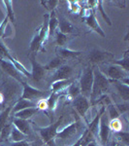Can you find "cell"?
<instances>
[{
	"instance_id": "836d02e7",
	"label": "cell",
	"mask_w": 129,
	"mask_h": 146,
	"mask_svg": "<svg viewBox=\"0 0 129 146\" xmlns=\"http://www.w3.org/2000/svg\"><path fill=\"white\" fill-rule=\"evenodd\" d=\"M119 113L116 110V105L109 104L108 105V118H110V120H114V119H118L119 118Z\"/></svg>"
},
{
	"instance_id": "ee69618b",
	"label": "cell",
	"mask_w": 129,
	"mask_h": 146,
	"mask_svg": "<svg viewBox=\"0 0 129 146\" xmlns=\"http://www.w3.org/2000/svg\"><path fill=\"white\" fill-rule=\"evenodd\" d=\"M0 104H3L4 105V96L3 94L0 92Z\"/></svg>"
},
{
	"instance_id": "ab89813d",
	"label": "cell",
	"mask_w": 129,
	"mask_h": 146,
	"mask_svg": "<svg viewBox=\"0 0 129 146\" xmlns=\"http://www.w3.org/2000/svg\"><path fill=\"white\" fill-rule=\"evenodd\" d=\"M116 108L119 114H123V113H125L126 111H128V104H126V103L118 104V105H116Z\"/></svg>"
},
{
	"instance_id": "3957f363",
	"label": "cell",
	"mask_w": 129,
	"mask_h": 146,
	"mask_svg": "<svg viewBox=\"0 0 129 146\" xmlns=\"http://www.w3.org/2000/svg\"><path fill=\"white\" fill-rule=\"evenodd\" d=\"M93 84V68L88 66L84 68L82 73L81 79H80L79 85L81 89V95L86 96L90 100L91 95V89Z\"/></svg>"
},
{
	"instance_id": "44dd1931",
	"label": "cell",
	"mask_w": 129,
	"mask_h": 146,
	"mask_svg": "<svg viewBox=\"0 0 129 146\" xmlns=\"http://www.w3.org/2000/svg\"><path fill=\"white\" fill-rule=\"evenodd\" d=\"M29 107H36V102H33V101H30L27 100H23V98H20L15 103V105L12 107V110H13L14 113H17L20 111V110H23L25 108Z\"/></svg>"
},
{
	"instance_id": "ac0fdd59",
	"label": "cell",
	"mask_w": 129,
	"mask_h": 146,
	"mask_svg": "<svg viewBox=\"0 0 129 146\" xmlns=\"http://www.w3.org/2000/svg\"><path fill=\"white\" fill-rule=\"evenodd\" d=\"M73 81L71 79L68 80H60V81H55L53 82L51 85V93H61L64 90H66L68 87L70 86Z\"/></svg>"
},
{
	"instance_id": "74e56055",
	"label": "cell",
	"mask_w": 129,
	"mask_h": 146,
	"mask_svg": "<svg viewBox=\"0 0 129 146\" xmlns=\"http://www.w3.org/2000/svg\"><path fill=\"white\" fill-rule=\"evenodd\" d=\"M68 4H69V10L72 13H79L81 10V6L79 5L77 1H68Z\"/></svg>"
},
{
	"instance_id": "9c48e42d",
	"label": "cell",
	"mask_w": 129,
	"mask_h": 146,
	"mask_svg": "<svg viewBox=\"0 0 129 146\" xmlns=\"http://www.w3.org/2000/svg\"><path fill=\"white\" fill-rule=\"evenodd\" d=\"M20 86L18 85V82L7 81V83L4 84V91L2 92L4 96V103H8L15 100L16 96L20 93Z\"/></svg>"
},
{
	"instance_id": "7402d4cb",
	"label": "cell",
	"mask_w": 129,
	"mask_h": 146,
	"mask_svg": "<svg viewBox=\"0 0 129 146\" xmlns=\"http://www.w3.org/2000/svg\"><path fill=\"white\" fill-rule=\"evenodd\" d=\"M39 111V109L37 107H29V108H25L23 110H20L17 113H14V116L15 118H20L23 120H28L29 118H31L33 115L36 114Z\"/></svg>"
},
{
	"instance_id": "8d00e7d4",
	"label": "cell",
	"mask_w": 129,
	"mask_h": 146,
	"mask_svg": "<svg viewBox=\"0 0 129 146\" xmlns=\"http://www.w3.org/2000/svg\"><path fill=\"white\" fill-rule=\"evenodd\" d=\"M41 3L46 7L47 9H49L50 11H55V8L57 6L58 1L56 0H48V1H41Z\"/></svg>"
},
{
	"instance_id": "9a60e30c",
	"label": "cell",
	"mask_w": 129,
	"mask_h": 146,
	"mask_svg": "<svg viewBox=\"0 0 129 146\" xmlns=\"http://www.w3.org/2000/svg\"><path fill=\"white\" fill-rule=\"evenodd\" d=\"M77 129H78V123H77V122H73V123L70 124L69 126L62 129L60 131H58L55 137L60 138V139H68V138H71L72 136L76 133Z\"/></svg>"
},
{
	"instance_id": "484cf974",
	"label": "cell",
	"mask_w": 129,
	"mask_h": 146,
	"mask_svg": "<svg viewBox=\"0 0 129 146\" xmlns=\"http://www.w3.org/2000/svg\"><path fill=\"white\" fill-rule=\"evenodd\" d=\"M67 94L68 96L72 100L77 98L78 96L81 95V89H80V85L77 82H73L69 87L67 88Z\"/></svg>"
},
{
	"instance_id": "d6a6232c",
	"label": "cell",
	"mask_w": 129,
	"mask_h": 146,
	"mask_svg": "<svg viewBox=\"0 0 129 146\" xmlns=\"http://www.w3.org/2000/svg\"><path fill=\"white\" fill-rule=\"evenodd\" d=\"M109 127H110V129H113L115 133L122 131V123H121V121L119 119L110 120Z\"/></svg>"
},
{
	"instance_id": "f546056e",
	"label": "cell",
	"mask_w": 129,
	"mask_h": 146,
	"mask_svg": "<svg viewBox=\"0 0 129 146\" xmlns=\"http://www.w3.org/2000/svg\"><path fill=\"white\" fill-rule=\"evenodd\" d=\"M115 135L118 138L119 141H121V143L124 144V146H128L129 145V133L128 131H116L115 133Z\"/></svg>"
},
{
	"instance_id": "52a82bcc",
	"label": "cell",
	"mask_w": 129,
	"mask_h": 146,
	"mask_svg": "<svg viewBox=\"0 0 129 146\" xmlns=\"http://www.w3.org/2000/svg\"><path fill=\"white\" fill-rule=\"evenodd\" d=\"M110 127H109V118L106 113H103L99 119V129H98V135L102 146H106L110 135Z\"/></svg>"
},
{
	"instance_id": "603a6c76",
	"label": "cell",
	"mask_w": 129,
	"mask_h": 146,
	"mask_svg": "<svg viewBox=\"0 0 129 146\" xmlns=\"http://www.w3.org/2000/svg\"><path fill=\"white\" fill-rule=\"evenodd\" d=\"M58 27V20L55 16V11L51 12V16L49 17V22H48V30H49V36L53 35L56 31V27Z\"/></svg>"
},
{
	"instance_id": "b9f144b4",
	"label": "cell",
	"mask_w": 129,
	"mask_h": 146,
	"mask_svg": "<svg viewBox=\"0 0 129 146\" xmlns=\"http://www.w3.org/2000/svg\"><path fill=\"white\" fill-rule=\"evenodd\" d=\"M8 21H9L8 17H6L5 20L3 21V23H1V25H0V35H2L4 33V31H5V27H6L7 23H8Z\"/></svg>"
},
{
	"instance_id": "e0dca14e",
	"label": "cell",
	"mask_w": 129,
	"mask_h": 146,
	"mask_svg": "<svg viewBox=\"0 0 129 146\" xmlns=\"http://www.w3.org/2000/svg\"><path fill=\"white\" fill-rule=\"evenodd\" d=\"M56 53H57V56H59L62 60H68V58H77L78 56H80L82 54L81 51H73L70 50L68 48H59L56 49Z\"/></svg>"
},
{
	"instance_id": "6da1fadb",
	"label": "cell",
	"mask_w": 129,
	"mask_h": 146,
	"mask_svg": "<svg viewBox=\"0 0 129 146\" xmlns=\"http://www.w3.org/2000/svg\"><path fill=\"white\" fill-rule=\"evenodd\" d=\"M110 81L99 68H93V84L91 89L90 103L95 104L98 100L102 98L106 94L109 89Z\"/></svg>"
},
{
	"instance_id": "d4e9b609",
	"label": "cell",
	"mask_w": 129,
	"mask_h": 146,
	"mask_svg": "<svg viewBox=\"0 0 129 146\" xmlns=\"http://www.w3.org/2000/svg\"><path fill=\"white\" fill-rule=\"evenodd\" d=\"M112 64H116L120 66L125 71L129 72V51H126L123 55V58L118 60H112Z\"/></svg>"
},
{
	"instance_id": "5b68a950",
	"label": "cell",
	"mask_w": 129,
	"mask_h": 146,
	"mask_svg": "<svg viewBox=\"0 0 129 146\" xmlns=\"http://www.w3.org/2000/svg\"><path fill=\"white\" fill-rule=\"evenodd\" d=\"M22 86H23V90H22V98H23V100L33 101L35 100H44V98H49V96H50L48 92L41 91L36 88H33V87L26 84L25 82L22 83Z\"/></svg>"
},
{
	"instance_id": "83f0119b",
	"label": "cell",
	"mask_w": 129,
	"mask_h": 146,
	"mask_svg": "<svg viewBox=\"0 0 129 146\" xmlns=\"http://www.w3.org/2000/svg\"><path fill=\"white\" fill-rule=\"evenodd\" d=\"M61 93H51L49 98H47V103H48V108L49 109L53 110L56 106L58 102V98H59Z\"/></svg>"
},
{
	"instance_id": "ffe728a7",
	"label": "cell",
	"mask_w": 129,
	"mask_h": 146,
	"mask_svg": "<svg viewBox=\"0 0 129 146\" xmlns=\"http://www.w3.org/2000/svg\"><path fill=\"white\" fill-rule=\"evenodd\" d=\"M13 126L16 127L20 131H22L23 135H28V133H29L30 126H29V123L27 122V120L14 118L13 119Z\"/></svg>"
},
{
	"instance_id": "cb8c5ba5",
	"label": "cell",
	"mask_w": 129,
	"mask_h": 146,
	"mask_svg": "<svg viewBox=\"0 0 129 146\" xmlns=\"http://www.w3.org/2000/svg\"><path fill=\"white\" fill-rule=\"evenodd\" d=\"M25 137H26V135H23L22 131H20L16 127H14L13 125H12L10 137H9L11 142H20V141H23V140H25Z\"/></svg>"
},
{
	"instance_id": "8992f818",
	"label": "cell",
	"mask_w": 129,
	"mask_h": 146,
	"mask_svg": "<svg viewBox=\"0 0 129 146\" xmlns=\"http://www.w3.org/2000/svg\"><path fill=\"white\" fill-rule=\"evenodd\" d=\"M0 66L2 69L5 71L9 76H11L13 79H15L18 83H24L23 78H24V75L22 74L14 66V64L12 63L10 60H6V58H0Z\"/></svg>"
},
{
	"instance_id": "f1b7e54d",
	"label": "cell",
	"mask_w": 129,
	"mask_h": 146,
	"mask_svg": "<svg viewBox=\"0 0 129 146\" xmlns=\"http://www.w3.org/2000/svg\"><path fill=\"white\" fill-rule=\"evenodd\" d=\"M11 111H12V106H9L0 113V131L7 125L6 123L8 121L9 115H10Z\"/></svg>"
},
{
	"instance_id": "277c9868",
	"label": "cell",
	"mask_w": 129,
	"mask_h": 146,
	"mask_svg": "<svg viewBox=\"0 0 129 146\" xmlns=\"http://www.w3.org/2000/svg\"><path fill=\"white\" fill-rule=\"evenodd\" d=\"M61 121H62V116L60 117L55 123L51 124L50 126L46 127V128L38 129L39 135L42 137L44 142L51 146V142L53 141V138H55V136L58 133V127L61 124Z\"/></svg>"
},
{
	"instance_id": "7c38bea8",
	"label": "cell",
	"mask_w": 129,
	"mask_h": 146,
	"mask_svg": "<svg viewBox=\"0 0 129 146\" xmlns=\"http://www.w3.org/2000/svg\"><path fill=\"white\" fill-rule=\"evenodd\" d=\"M73 106L80 116L84 117L90 107V100L86 98V96L80 95L73 100Z\"/></svg>"
},
{
	"instance_id": "1f68e13d",
	"label": "cell",
	"mask_w": 129,
	"mask_h": 146,
	"mask_svg": "<svg viewBox=\"0 0 129 146\" xmlns=\"http://www.w3.org/2000/svg\"><path fill=\"white\" fill-rule=\"evenodd\" d=\"M11 129H12V125H6V126L0 131V141H1V142L9 139Z\"/></svg>"
},
{
	"instance_id": "4316f807",
	"label": "cell",
	"mask_w": 129,
	"mask_h": 146,
	"mask_svg": "<svg viewBox=\"0 0 129 146\" xmlns=\"http://www.w3.org/2000/svg\"><path fill=\"white\" fill-rule=\"evenodd\" d=\"M63 63V60L60 58L59 56H55V58H53L51 60H50L47 64L44 66L45 70H53V69H57L59 68Z\"/></svg>"
},
{
	"instance_id": "5bb4252c",
	"label": "cell",
	"mask_w": 129,
	"mask_h": 146,
	"mask_svg": "<svg viewBox=\"0 0 129 146\" xmlns=\"http://www.w3.org/2000/svg\"><path fill=\"white\" fill-rule=\"evenodd\" d=\"M72 75H73V68L70 65L63 64L56 69L53 78H51V83L55 81H60V80H68L71 78Z\"/></svg>"
},
{
	"instance_id": "2e32d148",
	"label": "cell",
	"mask_w": 129,
	"mask_h": 146,
	"mask_svg": "<svg viewBox=\"0 0 129 146\" xmlns=\"http://www.w3.org/2000/svg\"><path fill=\"white\" fill-rule=\"evenodd\" d=\"M58 31L63 34H70L76 31V27L73 25V23H70L69 21L65 18H61L58 21Z\"/></svg>"
},
{
	"instance_id": "7a4b0ae2",
	"label": "cell",
	"mask_w": 129,
	"mask_h": 146,
	"mask_svg": "<svg viewBox=\"0 0 129 146\" xmlns=\"http://www.w3.org/2000/svg\"><path fill=\"white\" fill-rule=\"evenodd\" d=\"M44 23L38 29V32L35 34L33 39L30 43V52L31 53H37L39 50H44L43 46L46 43L47 39L49 38V30H48V22L49 15H45L44 17Z\"/></svg>"
},
{
	"instance_id": "f35d334b",
	"label": "cell",
	"mask_w": 129,
	"mask_h": 146,
	"mask_svg": "<svg viewBox=\"0 0 129 146\" xmlns=\"http://www.w3.org/2000/svg\"><path fill=\"white\" fill-rule=\"evenodd\" d=\"M36 107L38 108L39 110H46L48 109V103H47V100L44 98V100H40L38 101V103H36Z\"/></svg>"
},
{
	"instance_id": "f6af8a7d",
	"label": "cell",
	"mask_w": 129,
	"mask_h": 146,
	"mask_svg": "<svg viewBox=\"0 0 129 146\" xmlns=\"http://www.w3.org/2000/svg\"><path fill=\"white\" fill-rule=\"evenodd\" d=\"M4 109H5V108H4V105L3 104H0V113L3 111Z\"/></svg>"
},
{
	"instance_id": "60d3db41",
	"label": "cell",
	"mask_w": 129,
	"mask_h": 146,
	"mask_svg": "<svg viewBox=\"0 0 129 146\" xmlns=\"http://www.w3.org/2000/svg\"><path fill=\"white\" fill-rule=\"evenodd\" d=\"M86 133H88V129H86V131H84V135H82L81 137H80L78 140H77V142H76V143H74V144L72 145V146H83V143H84V137H86Z\"/></svg>"
},
{
	"instance_id": "d6986e66",
	"label": "cell",
	"mask_w": 129,
	"mask_h": 146,
	"mask_svg": "<svg viewBox=\"0 0 129 146\" xmlns=\"http://www.w3.org/2000/svg\"><path fill=\"white\" fill-rule=\"evenodd\" d=\"M113 82H114L115 87H116L119 96H120L124 101H128L129 100V86L128 85H125L119 81H113Z\"/></svg>"
},
{
	"instance_id": "8fae6325",
	"label": "cell",
	"mask_w": 129,
	"mask_h": 146,
	"mask_svg": "<svg viewBox=\"0 0 129 146\" xmlns=\"http://www.w3.org/2000/svg\"><path fill=\"white\" fill-rule=\"evenodd\" d=\"M30 62H31L32 65V71H31V78L36 82L41 81L45 76V68L43 65H41L39 62H37L36 60V56L35 53H31V55L29 56Z\"/></svg>"
},
{
	"instance_id": "ba28073f",
	"label": "cell",
	"mask_w": 129,
	"mask_h": 146,
	"mask_svg": "<svg viewBox=\"0 0 129 146\" xmlns=\"http://www.w3.org/2000/svg\"><path fill=\"white\" fill-rule=\"evenodd\" d=\"M115 55L112 54L111 52H107V51H103L100 49H94L90 52L88 58H90V62L92 63H102V62H106L114 60Z\"/></svg>"
},
{
	"instance_id": "e575fe53",
	"label": "cell",
	"mask_w": 129,
	"mask_h": 146,
	"mask_svg": "<svg viewBox=\"0 0 129 146\" xmlns=\"http://www.w3.org/2000/svg\"><path fill=\"white\" fill-rule=\"evenodd\" d=\"M3 3L5 4V7L7 9V13H8V19L11 21V22H15V15H14V12H13V6H12V4H13V2L11 1V0H6V1H3Z\"/></svg>"
},
{
	"instance_id": "4fadbf2b",
	"label": "cell",
	"mask_w": 129,
	"mask_h": 146,
	"mask_svg": "<svg viewBox=\"0 0 129 146\" xmlns=\"http://www.w3.org/2000/svg\"><path fill=\"white\" fill-rule=\"evenodd\" d=\"M86 23L90 29H92L93 31H95L98 35H100L101 37H106V34L103 31V29L100 27V25L98 23V21L96 19V16L94 14V11H92L91 9H90L88 14L86 16Z\"/></svg>"
},
{
	"instance_id": "30bf717a",
	"label": "cell",
	"mask_w": 129,
	"mask_h": 146,
	"mask_svg": "<svg viewBox=\"0 0 129 146\" xmlns=\"http://www.w3.org/2000/svg\"><path fill=\"white\" fill-rule=\"evenodd\" d=\"M107 78L109 77L112 81H121L122 79L128 77V72L122 69L120 66L116 64H109L107 66Z\"/></svg>"
},
{
	"instance_id": "d590c367",
	"label": "cell",
	"mask_w": 129,
	"mask_h": 146,
	"mask_svg": "<svg viewBox=\"0 0 129 146\" xmlns=\"http://www.w3.org/2000/svg\"><path fill=\"white\" fill-rule=\"evenodd\" d=\"M102 3L103 2L101 0H99V1H97V6H96V8L98 9V11L100 12V14H101L102 18L104 19L105 21H106V23H108L109 25H112V22L111 20H110V18L108 17V15L106 14V12L104 11V9H103V6H102Z\"/></svg>"
},
{
	"instance_id": "7bdbcfd3",
	"label": "cell",
	"mask_w": 129,
	"mask_h": 146,
	"mask_svg": "<svg viewBox=\"0 0 129 146\" xmlns=\"http://www.w3.org/2000/svg\"><path fill=\"white\" fill-rule=\"evenodd\" d=\"M28 145L29 144H28L27 141L23 140V141H20V142H12L7 146H28Z\"/></svg>"
},
{
	"instance_id": "4dcf8cb0",
	"label": "cell",
	"mask_w": 129,
	"mask_h": 146,
	"mask_svg": "<svg viewBox=\"0 0 129 146\" xmlns=\"http://www.w3.org/2000/svg\"><path fill=\"white\" fill-rule=\"evenodd\" d=\"M55 33V40L57 45L63 48L68 43V36L66 34H63L61 32H59L58 30H56Z\"/></svg>"
}]
</instances>
